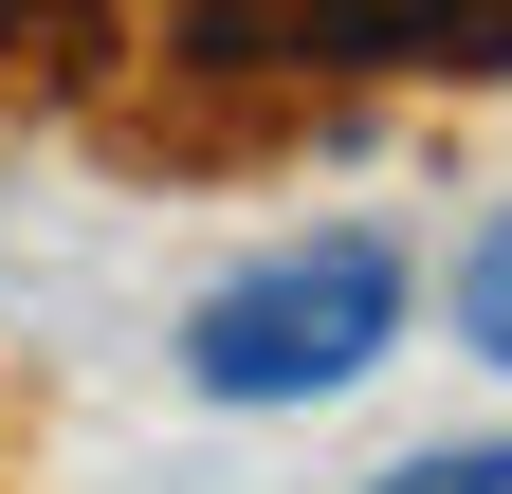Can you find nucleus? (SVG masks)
Instances as JSON below:
<instances>
[{
  "label": "nucleus",
  "mask_w": 512,
  "mask_h": 494,
  "mask_svg": "<svg viewBox=\"0 0 512 494\" xmlns=\"http://www.w3.org/2000/svg\"><path fill=\"white\" fill-rule=\"evenodd\" d=\"M403 348V238H293V257L220 275L183 312V385L202 403H330Z\"/></svg>",
  "instance_id": "nucleus-1"
},
{
  "label": "nucleus",
  "mask_w": 512,
  "mask_h": 494,
  "mask_svg": "<svg viewBox=\"0 0 512 494\" xmlns=\"http://www.w3.org/2000/svg\"><path fill=\"white\" fill-rule=\"evenodd\" d=\"M403 37L439 74H512V0H403Z\"/></svg>",
  "instance_id": "nucleus-2"
},
{
  "label": "nucleus",
  "mask_w": 512,
  "mask_h": 494,
  "mask_svg": "<svg viewBox=\"0 0 512 494\" xmlns=\"http://www.w3.org/2000/svg\"><path fill=\"white\" fill-rule=\"evenodd\" d=\"M458 348H494V366H512V220L458 257Z\"/></svg>",
  "instance_id": "nucleus-3"
},
{
  "label": "nucleus",
  "mask_w": 512,
  "mask_h": 494,
  "mask_svg": "<svg viewBox=\"0 0 512 494\" xmlns=\"http://www.w3.org/2000/svg\"><path fill=\"white\" fill-rule=\"evenodd\" d=\"M384 494H512V440H439V458H403Z\"/></svg>",
  "instance_id": "nucleus-4"
}]
</instances>
